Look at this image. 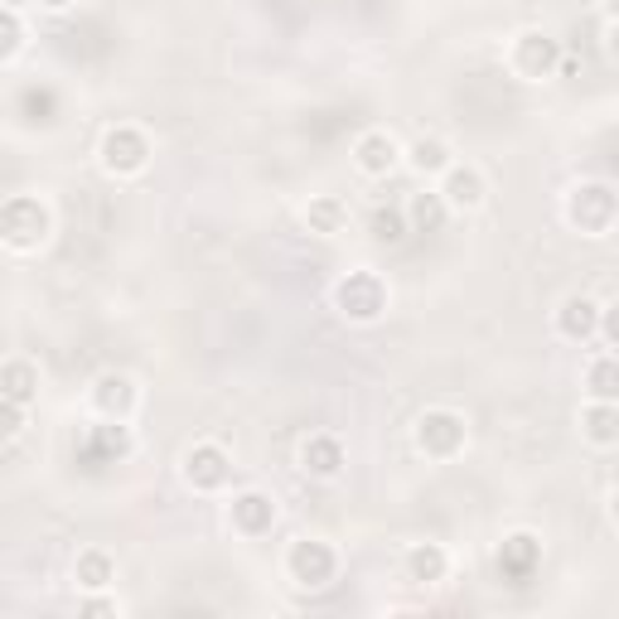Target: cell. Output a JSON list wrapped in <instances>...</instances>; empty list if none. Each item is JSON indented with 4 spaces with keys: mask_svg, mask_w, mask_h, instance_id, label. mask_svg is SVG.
Segmentation results:
<instances>
[{
    "mask_svg": "<svg viewBox=\"0 0 619 619\" xmlns=\"http://www.w3.org/2000/svg\"><path fill=\"white\" fill-rule=\"evenodd\" d=\"M44 5H49V10H63V5H73V0H44Z\"/></svg>",
    "mask_w": 619,
    "mask_h": 619,
    "instance_id": "30",
    "label": "cell"
},
{
    "mask_svg": "<svg viewBox=\"0 0 619 619\" xmlns=\"http://www.w3.org/2000/svg\"><path fill=\"white\" fill-rule=\"evenodd\" d=\"M591 388H595V397H600V402L615 397V358H610V354H605L600 364L591 368Z\"/></svg>",
    "mask_w": 619,
    "mask_h": 619,
    "instance_id": "27",
    "label": "cell"
},
{
    "mask_svg": "<svg viewBox=\"0 0 619 619\" xmlns=\"http://www.w3.org/2000/svg\"><path fill=\"white\" fill-rule=\"evenodd\" d=\"M416 445L431 460H450L460 445H465V421L455 412H426L421 426H416Z\"/></svg>",
    "mask_w": 619,
    "mask_h": 619,
    "instance_id": "3",
    "label": "cell"
},
{
    "mask_svg": "<svg viewBox=\"0 0 619 619\" xmlns=\"http://www.w3.org/2000/svg\"><path fill=\"white\" fill-rule=\"evenodd\" d=\"M354 155H358V170L364 175H388L392 165H397V141H392L388 131H368V136L354 145Z\"/></svg>",
    "mask_w": 619,
    "mask_h": 619,
    "instance_id": "12",
    "label": "cell"
},
{
    "mask_svg": "<svg viewBox=\"0 0 619 619\" xmlns=\"http://www.w3.org/2000/svg\"><path fill=\"white\" fill-rule=\"evenodd\" d=\"M184 475L194 489H218V484L228 479V455H223V445H194L184 455Z\"/></svg>",
    "mask_w": 619,
    "mask_h": 619,
    "instance_id": "9",
    "label": "cell"
},
{
    "mask_svg": "<svg viewBox=\"0 0 619 619\" xmlns=\"http://www.w3.org/2000/svg\"><path fill=\"white\" fill-rule=\"evenodd\" d=\"M111 610H117L111 600H83V615H111Z\"/></svg>",
    "mask_w": 619,
    "mask_h": 619,
    "instance_id": "29",
    "label": "cell"
},
{
    "mask_svg": "<svg viewBox=\"0 0 619 619\" xmlns=\"http://www.w3.org/2000/svg\"><path fill=\"white\" fill-rule=\"evenodd\" d=\"M615 426H619V416H615L610 402H600V407L585 412V431H591V441L610 445V441H615Z\"/></svg>",
    "mask_w": 619,
    "mask_h": 619,
    "instance_id": "25",
    "label": "cell"
},
{
    "mask_svg": "<svg viewBox=\"0 0 619 619\" xmlns=\"http://www.w3.org/2000/svg\"><path fill=\"white\" fill-rule=\"evenodd\" d=\"M557 324H561V334H567V340H591L595 324H600V310H595L585 296H576V300H567V306H561V320Z\"/></svg>",
    "mask_w": 619,
    "mask_h": 619,
    "instance_id": "16",
    "label": "cell"
},
{
    "mask_svg": "<svg viewBox=\"0 0 619 619\" xmlns=\"http://www.w3.org/2000/svg\"><path fill=\"white\" fill-rule=\"evenodd\" d=\"M407 571H412V581H441L445 576V551L436 547V543H426V547H412L407 551Z\"/></svg>",
    "mask_w": 619,
    "mask_h": 619,
    "instance_id": "19",
    "label": "cell"
},
{
    "mask_svg": "<svg viewBox=\"0 0 619 619\" xmlns=\"http://www.w3.org/2000/svg\"><path fill=\"white\" fill-rule=\"evenodd\" d=\"M93 402H97V412H103V416L121 421V416L131 412V402H136V388H131V382L121 378V373H107V378H97Z\"/></svg>",
    "mask_w": 619,
    "mask_h": 619,
    "instance_id": "14",
    "label": "cell"
},
{
    "mask_svg": "<svg viewBox=\"0 0 619 619\" xmlns=\"http://www.w3.org/2000/svg\"><path fill=\"white\" fill-rule=\"evenodd\" d=\"M300 465L320 479H334L344 469V445L334 441V436H314V441H306V450H300Z\"/></svg>",
    "mask_w": 619,
    "mask_h": 619,
    "instance_id": "13",
    "label": "cell"
},
{
    "mask_svg": "<svg viewBox=\"0 0 619 619\" xmlns=\"http://www.w3.org/2000/svg\"><path fill=\"white\" fill-rule=\"evenodd\" d=\"M306 218H310V228H314V233H324V238H330V233H340V228H344V204H340L334 194H324V199H314V204H310Z\"/></svg>",
    "mask_w": 619,
    "mask_h": 619,
    "instance_id": "21",
    "label": "cell"
},
{
    "mask_svg": "<svg viewBox=\"0 0 619 619\" xmlns=\"http://www.w3.org/2000/svg\"><path fill=\"white\" fill-rule=\"evenodd\" d=\"M0 238L10 247H20V252H29V247H39L49 238V209L39 204V199L29 194H15L0 204Z\"/></svg>",
    "mask_w": 619,
    "mask_h": 619,
    "instance_id": "1",
    "label": "cell"
},
{
    "mask_svg": "<svg viewBox=\"0 0 619 619\" xmlns=\"http://www.w3.org/2000/svg\"><path fill=\"white\" fill-rule=\"evenodd\" d=\"M111 576H117V567H111L107 551H83L78 557V585L83 591H103V585H111Z\"/></svg>",
    "mask_w": 619,
    "mask_h": 619,
    "instance_id": "20",
    "label": "cell"
},
{
    "mask_svg": "<svg viewBox=\"0 0 619 619\" xmlns=\"http://www.w3.org/2000/svg\"><path fill=\"white\" fill-rule=\"evenodd\" d=\"M233 523H238L247 537L272 533V523H276V503L266 499V493H238V499H233Z\"/></svg>",
    "mask_w": 619,
    "mask_h": 619,
    "instance_id": "11",
    "label": "cell"
},
{
    "mask_svg": "<svg viewBox=\"0 0 619 619\" xmlns=\"http://www.w3.org/2000/svg\"><path fill=\"white\" fill-rule=\"evenodd\" d=\"M35 392H39V373L29 364H5V368H0V397L29 407V402H35Z\"/></svg>",
    "mask_w": 619,
    "mask_h": 619,
    "instance_id": "15",
    "label": "cell"
},
{
    "mask_svg": "<svg viewBox=\"0 0 619 619\" xmlns=\"http://www.w3.org/2000/svg\"><path fill=\"white\" fill-rule=\"evenodd\" d=\"M20 39H25L20 15H15V10H0V59H10V53L20 49Z\"/></svg>",
    "mask_w": 619,
    "mask_h": 619,
    "instance_id": "26",
    "label": "cell"
},
{
    "mask_svg": "<svg viewBox=\"0 0 619 619\" xmlns=\"http://www.w3.org/2000/svg\"><path fill=\"white\" fill-rule=\"evenodd\" d=\"M615 218V194L610 184H585L571 194V223H576L581 233H605Z\"/></svg>",
    "mask_w": 619,
    "mask_h": 619,
    "instance_id": "6",
    "label": "cell"
},
{
    "mask_svg": "<svg viewBox=\"0 0 619 619\" xmlns=\"http://www.w3.org/2000/svg\"><path fill=\"white\" fill-rule=\"evenodd\" d=\"M20 111H25V121H53L59 97H53L49 87H25V93H20Z\"/></svg>",
    "mask_w": 619,
    "mask_h": 619,
    "instance_id": "23",
    "label": "cell"
},
{
    "mask_svg": "<svg viewBox=\"0 0 619 619\" xmlns=\"http://www.w3.org/2000/svg\"><path fill=\"white\" fill-rule=\"evenodd\" d=\"M407 218L416 233H441L445 228V199L441 194H416L407 204Z\"/></svg>",
    "mask_w": 619,
    "mask_h": 619,
    "instance_id": "18",
    "label": "cell"
},
{
    "mask_svg": "<svg viewBox=\"0 0 619 619\" xmlns=\"http://www.w3.org/2000/svg\"><path fill=\"white\" fill-rule=\"evenodd\" d=\"M20 426H25V407L10 397H0V441H10V436H20Z\"/></svg>",
    "mask_w": 619,
    "mask_h": 619,
    "instance_id": "28",
    "label": "cell"
},
{
    "mask_svg": "<svg viewBox=\"0 0 619 619\" xmlns=\"http://www.w3.org/2000/svg\"><path fill=\"white\" fill-rule=\"evenodd\" d=\"M334 306H340V314H348V320L368 324L388 310V290H382V281L373 272H348L340 286H334Z\"/></svg>",
    "mask_w": 619,
    "mask_h": 619,
    "instance_id": "2",
    "label": "cell"
},
{
    "mask_svg": "<svg viewBox=\"0 0 619 619\" xmlns=\"http://www.w3.org/2000/svg\"><path fill=\"white\" fill-rule=\"evenodd\" d=\"M557 63H561L557 39H547V35H523L517 39V73L523 78H547Z\"/></svg>",
    "mask_w": 619,
    "mask_h": 619,
    "instance_id": "10",
    "label": "cell"
},
{
    "mask_svg": "<svg viewBox=\"0 0 619 619\" xmlns=\"http://www.w3.org/2000/svg\"><path fill=\"white\" fill-rule=\"evenodd\" d=\"M286 567H290V576H296L300 585H324V581H334V551L324 547V543H296L290 547V557H286Z\"/></svg>",
    "mask_w": 619,
    "mask_h": 619,
    "instance_id": "7",
    "label": "cell"
},
{
    "mask_svg": "<svg viewBox=\"0 0 619 619\" xmlns=\"http://www.w3.org/2000/svg\"><path fill=\"white\" fill-rule=\"evenodd\" d=\"M131 450V436L121 421H107V426H93L83 441V465H117L121 455Z\"/></svg>",
    "mask_w": 619,
    "mask_h": 619,
    "instance_id": "8",
    "label": "cell"
},
{
    "mask_svg": "<svg viewBox=\"0 0 619 619\" xmlns=\"http://www.w3.org/2000/svg\"><path fill=\"white\" fill-rule=\"evenodd\" d=\"M537 561H543V543H537V537H527V533L503 537V547H499V576L509 581V585H527V581H533Z\"/></svg>",
    "mask_w": 619,
    "mask_h": 619,
    "instance_id": "5",
    "label": "cell"
},
{
    "mask_svg": "<svg viewBox=\"0 0 619 619\" xmlns=\"http://www.w3.org/2000/svg\"><path fill=\"white\" fill-rule=\"evenodd\" d=\"M145 160H151V141H145L141 131H131V127L107 131L103 165H107L111 175H136V170H145Z\"/></svg>",
    "mask_w": 619,
    "mask_h": 619,
    "instance_id": "4",
    "label": "cell"
},
{
    "mask_svg": "<svg viewBox=\"0 0 619 619\" xmlns=\"http://www.w3.org/2000/svg\"><path fill=\"white\" fill-rule=\"evenodd\" d=\"M445 204L450 209H475L479 199H484V179H479V170H450L445 175Z\"/></svg>",
    "mask_w": 619,
    "mask_h": 619,
    "instance_id": "17",
    "label": "cell"
},
{
    "mask_svg": "<svg viewBox=\"0 0 619 619\" xmlns=\"http://www.w3.org/2000/svg\"><path fill=\"white\" fill-rule=\"evenodd\" d=\"M412 170L416 175H441V170H450V151L441 141H416L412 145Z\"/></svg>",
    "mask_w": 619,
    "mask_h": 619,
    "instance_id": "22",
    "label": "cell"
},
{
    "mask_svg": "<svg viewBox=\"0 0 619 619\" xmlns=\"http://www.w3.org/2000/svg\"><path fill=\"white\" fill-rule=\"evenodd\" d=\"M373 238L378 242H402L407 238V213L402 209H378L373 213Z\"/></svg>",
    "mask_w": 619,
    "mask_h": 619,
    "instance_id": "24",
    "label": "cell"
}]
</instances>
